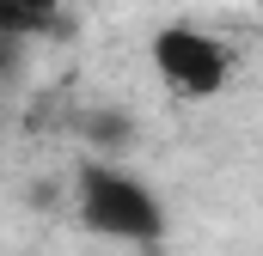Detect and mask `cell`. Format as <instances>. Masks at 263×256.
I'll return each mask as SVG.
<instances>
[{"label": "cell", "instance_id": "obj_1", "mask_svg": "<svg viewBox=\"0 0 263 256\" xmlns=\"http://www.w3.org/2000/svg\"><path fill=\"white\" fill-rule=\"evenodd\" d=\"M80 226L98 238H123V244H153L165 232V207L147 183H135L123 171H86L80 177Z\"/></svg>", "mask_w": 263, "mask_h": 256}, {"label": "cell", "instance_id": "obj_2", "mask_svg": "<svg viewBox=\"0 0 263 256\" xmlns=\"http://www.w3.org/2000/svg\"><path fill=\"white\" fill-rule=\"evenodd\" d=\"M147 55H153V73H159V86H165L172 98H214V92L227 86V73H233L227 43L208 37V31H196V25H165V31H153Z\"/></svg>", "mask_w": 263, "mask_h": 256}, {"label": "cell", "instance_id": "obj_3", "mask_svg": "<svg viewBox=\"0 0 263 256\" xmlns=\"http://www.w3.org/2000/svg\"><path fill=\"white\" fill-rule=\"evenodd\" d=\"M0 31H6V37L62 31V0H0Z\"/></svg>", "mask_w": 263, "mask_h": 256}, {"label": "cell", "instance_id": "obj_4", "mask_svg": "<svg viewBox=\"0 0 263 256\" xmlns=\"http://www.w3.org/2000/svg\"><path fill=\"white\" fill-rule=\"evenodd\" d=\"M257 6H263V0H257Z\"/></svg>", "mask_w": 263, "mask_h": 256}]
</instances>
